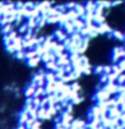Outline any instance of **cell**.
I'll list each match as a JSON object with an SVG mask.
<instances>
[{"mask_svg": "<svg viewBox=\"0 0 125 129\" xmlns=\"http://www.w3.org/2000/svg\"><path fill=\"white\" fill-rule=\"evenodd\" d=\"M117 64H118V67L121 69V71H122V73H125V58H124L122 60H121L120 63H117Z\"/></svg>", "mask_w": 125, "mask_h": 129, "instance_id": "obj_8", "label": "cell"}, {"mask_svg": "<svg viewBox=\"0 0 125 129\" xmlns=\"http://www.w3.org/2000/svg\"><path fill=\"white\" fill-rule=\"evenodd\" d=\"M35 91H36V87L28 82L27 85L23 86V91L22 93H23V97H26V98H32V97L35 95Z\"/></svg>", "mask_w": 125, "mask_h": 129, "instance_id": "obj_5", "label": "cell"}, {"mask_svg": "<svg viewBox=\"0 0 125 129\" xmlns=\"http://www.w3.org/2000/svg\"><path fill=\"white\" fill-rule=\"evenodd\" d=\"M26 64H27V67L34 69V70H38V69H40V64H42L40 56H35V58H32V59L26 60Z\"/></svg>", "mask_w": 125, "mask_h": 129, "instance_id": "obj_7", "label": "cell"}, {"mask_svg": "<svg viewBox=\"0 0 125 129\" xmlns=\"http://www.w3.org/2000/svg\"><path fill=\"white\" fill-rule=\"evenodd\" d=\"M51 36H52V39H54L56 43H63L65 40L69 38V35H67L60 27H55L54 30H52Z\"/></svg>", "mask_w": 125, "mask_h": 129, "instance_id": "obj_4", "label": "cell"}, {"mask_svg": "<svg viewBox=\"0 0 125 129\" xmlns=\"http://www.w3.org/2000/svg\"><path fill=\"white\" fill-rule=\"evenodd\" d=\"M14 129H27L24 125H15V128Z\"/></svg>", "mask_w": 125, "mask_h": 129, "instance_id": "obj_9", "label": "cell"}, {"mask_svg": "<svg viewBox=\"0 0 125 129\" xmlns=\"http://www.w3.org/2000/svg\"><path fill=\"white\" fill-rule=\"evenodd\" d=\"M44 74L46 71L43 70V67L38 69L35 73H32L31 78H30V83L34 85L35 87H43L46 85V81H44Z\"/></svg>", "mask_w": 125, "mask_h": 129, "instance_id": "obj_2", "label": "cell"}, {"mask_svg": "<svg viewBox=\"0 0 125 129\" xmlns=\"http://www.w3.org/2000/svg\"><path fill=\"white\" fill-rule=\"evenodd\" d=\"M125 58V46L124 44H118L114 46L110 51V64H117Z\"/></svg>", "mask_w": 125, "mask_h": 129, "instance_id": "obj_1", "label": "cell"}, {"mask_svg": "<svg viewBox=\"0 0 125 129\" xmlns=\"http://www.w3.org/2000/svg\"><path fill=\"white\" fill-rule=\"evenodd\" d=\"M55 62H56V64H58L59 67H65V66H67V64H70L69 54H67V52H65V54L59 55L58 58H55Z\"/></svg>", "mask_w": 125, "mask_h": 129, "instance_id": "obj_6", "label": "cell"}, {"mask_svg": "<svg viewBox=\"0 0 125 129\" xmlns=\"http://www.w3.org/2000/svg\"><path fill=\"white\" fill-rule=\"evenodd\" d=\"M112 95L109 94L108 91H105L104 89H100V90L94 91V94H93V101H94V104H102V102H106L108 100H110Z\"/></svg>", "mask_w": 125, "mask_h": 129, "instance_id": "obj_3", "label": "cell"}]
</instances>
